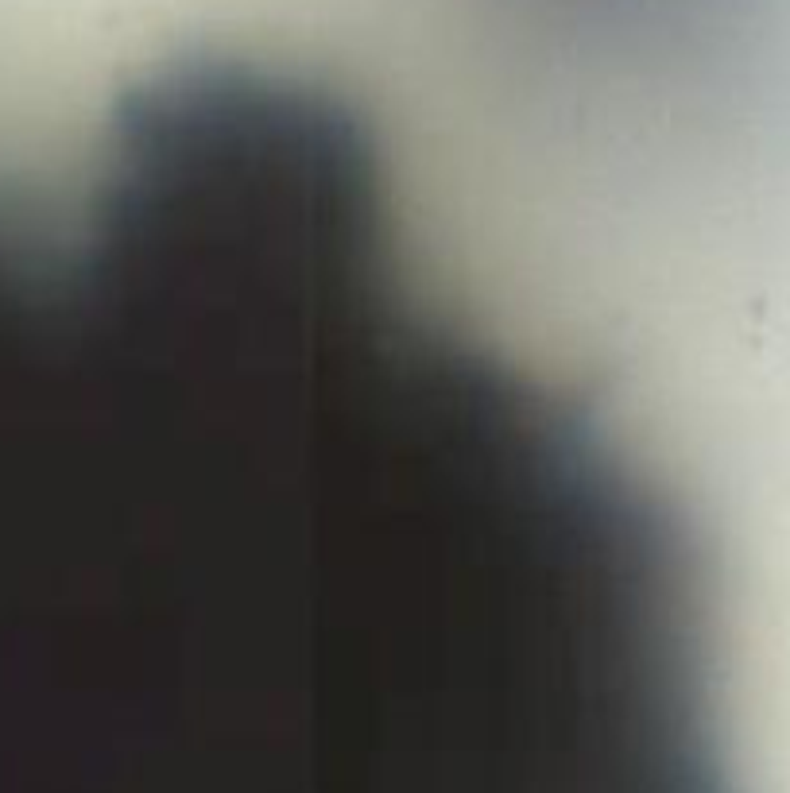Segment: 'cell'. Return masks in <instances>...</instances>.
I'll return each instance as SVG.
<instances>
[{
    "mask_svg": "<svg viewBox=\"0 0 790 793\" xmlns=\"http://www.w3.org/2000/svg\"><path fill=\"white\" fill-rule=\"evenodd\" d=\"M202 55H233V51H202ZM202 55H198V51H186V55H175V58H171V62H186V58H202ZM240 58H249V55H240ZM171 62H163V66H171ZM151 70H159V66H151ZM151 70H147V74H151ZM306 78H310V74H306ZM314 82H322V78H314ZM322 85H326V89H330V93H337V89H333V85H330V82H322ZM337 97H341V101H345V105H349V109H353V112H357V117H360V120H364V124H368V128H372V120H368V117H364V112H360V109H357V105H353V101H349V97H345V93H337ZM372 136H376V128H372ZM376 139H380V136H376Z\"/></svg>",
    "mask_w": 790,
    "mask_h": 793,
    "instance_id": "obj_1",
    "label": "cell"
}]
</instances>
